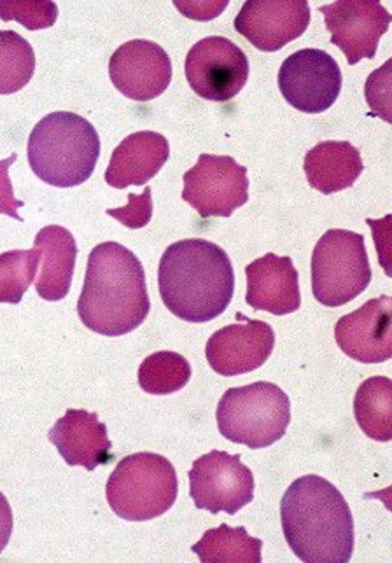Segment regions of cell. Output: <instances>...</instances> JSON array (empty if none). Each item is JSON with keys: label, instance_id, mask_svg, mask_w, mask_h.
Returning a JSON list of instances; mask_svg holds the SVG:
<instances>
[{"label": "cell", "instance_id": "cell-7", "mask_svg": "<svg viewBox=\"0 0 392 563\" xmlns=\"http://www.w3.org/2000/svg\"><path fill=\"white\" fill-rule=\"evenodd\" d=\"M371 282L364 239L355 231L329 230L312 254V292L325 307H341L358 298Z\"/></svg>", "mask_w": 392, "mask_h": 563}, {"label": "cell", "instance_id": "cell-1", "mask_svg": "<svg viewBox=\"0 0 392 563\" xmlns=\"http://www.w3.org/2000/svg\"><path fill=\"white\" fill-rule=\"evenodd\" d=\"M282 530L294 555L308 563H347L355 553V520L333 483L308 474L287 488Z\"/></svg>", "mask_w": 392, "mask_h": 563}, {"label": "cell", "instance_id": "cell-20", "mask_svg": "<svg viewBox=\"0 0 392 563\" xmlns=\"http://www.w3.org/2000/svg\"><path fill=\"white\" fill-rule=\"evenodd\" d=\"M34 249L41 256V274L35 282L37 295L46 301H62L73 284L76 239L65 228L46 227L35 236Z\"/></svg>", "mask_w": 392, "mask_h": 563}, {"label": "cell", "instance_id": "cell-12", "mask_svg": "<svg viewBox=\"0 0 392 563\" xmlns=\"http://www.w3.org/2000/svg\"><path fill=\"white\" fill-rule=\"evenodd\" d=\"M331 44L346 53L349 65L375 58L380 38L389 31L392 16L388 9L373 0H340L320 5Z\"/></svg>", "mask_w": 392, "mask_h": 563}, {"label": "cell", "instance_id": "cell-9", "mask_svg": "<svg viewBox=\"0 0 392 563\" xmlns=\"http://www.w3.org/2000/svg\"><path fill=\"white\" fill-rule=\"evenodd\" d=\"M189 495L196 509L237 515L254 499V476L240 455L213 450L193 462Z\"/></svg>", "mask_w": 392, "mask_h": 563}, {"label": "cell", "instance_id": "cell-23", "mask_svg": "<svg viewBox=\"0 0 392 563\" xmlns=\"http://www.w3.org/2000/svg\"><path fill=\"white\" fill-rule=\"evenodd\" d=\"M261 548L263 541L251 538L243 527L221 526L207 530L192 550L204 563H261Z\"/></svg>", "mask_w": 392, "mask_h": 563}, {"label": "cell", "instance_id": "cell-14", "mask_svg": "<svg viewBox=\"0 0 392 563\" xmlns=\"http://www.w3.org/2000/svg\"><path fill=\"white\" fill-rule=\"evenodd\" d=\"M311 23L305 0H248L235 16V31L260 52H279L302 37Z\"/></svg>", "mask_w": 392, "mask_h": 563}, {"label": "cell", "instance_id": "cell-22", "mask_svg": "<svg viewBox=\"0 0 392 563\" xmlns=\"http://www.w3.org/2000/svg\"><path fill=\"white\" fill-rule=\"evenodd\" d=\"M355 415L370 440H392V382L388 376H371L362 382L356 394Z\"/></svg>", "mask_w": 392, "mask_h": 563}, {"label": "cell", "instance_id": "cell-19", "mask_svg": "<svg viewBox=\"0 0 392 563\" xmlns=\"http://www.w3.org/2000/svg\"><path fill=\"white\" fill-rule=\"evenodd\" d=\"M168 158L171 147L162 133H132L112 151L106 183L116 189L144 186L162 170Z\"/></svg>", "mask_w": 392, "mask_h": 563}, {"label": "cell", "instance_id": "cell-16", "mask_svg": "<svg viewBox=\"0 0 392 563\" xmlns=\"http://www.w3.org/2000/svg\"><path fill=\"white\" fill-rule=\"evenodd\" d=\"M335 338L344 354L364 364L385 363L392 357V299H370L356 312L341 317Z\"/></svg>", "mask_w": 392, "mask_h": 563}, {"label": "cell", "instance_id": "cell-8", "mask_svg": "<svg viewBox=\"0 0 392 563\" xmlns=\"http://www.w3.org/2000/svg\"><path fill=\"white\" fill-rule=\"evenodd\" d=\"M183 200L200 218H230L249 201L248 168L231 156L204 153L184 174Z\"/></svg>", "mask_w": 392, "mask_h": 563}, {"label": "cell", "instance_id": "cell-25", "mask_svg": "<svg viewBox=\"0 0 392 563\" xmlns=\"http://www.w3.org/2000/svg\"><path fill=\"white\" fill-rule=\"evenodd\" d=\"M192 378V366L175 352H154L139 367V385L153 396H168L186 387Z\"/></svg>", "mask_w": 392, "mask_h": 563}, {"label": "cell", "instance_id": "cell-24", "mask_svg": "<svg viewBox=\"0 0 392 563\" xmlns=\"http://www.w3.org/2000/svg\"><path fill=\"white\" fill-rule=\"evenodd\" d=\"M34 73V47L17 32L0 31V95L23 90Z\"/></svg>", "mask_w": 392, "mask_h": 563}, {"label": "cell", "instance_id": "cell-18", "mask_svg": "<svg viewBox=\"0 0 392 563\" xmlns=\"http://www.w3.org/2000/svg\"><path fill=\"white\" fill-rule=\"evenodd\" d=\"M47 438L68 465L94 471L98 465L115 461L106 423L98 420L97 413L68 408L64 417L56 420Z\"/></svg>", "mask_w": 392, "mask_h": 563}, {"label": "cell", "instance_id": "cell-21", "mask_svg": "<svg viewBox=\"0 0 392 563\" xmlns=\"http://www.w3.org/2000/svg\"><path fill=\"white\" fill-rule=\"evenodd\" d=\"M303 170L311 188L323 195L349 189L364 170L361 153L350 142H319L305 156Z\"/></svg>", "mask_w": 392, "mask_h": 563}, {"label": "cell", "instance_id": "cell-4", "mask_svg": "<svg viewBox=\"0 0 392 563\" xmlns=\"http://www.w3.org/2000/svg\"><path fill=\"white\" fill-rule=\"evenodd\" d=\"M35 176L55 188H76L94 176L100 137L90 121L74 112H52L39 121L26 145Z\"/></svg>", "mask_w": 392, "mask_h": 563}, {"label": "cell", "instance_id": "cell-2", "mask_svg": "<svg viewBox=\"0 0 392 563\" xmlns=\"http://www.w3.org/2000/svg\"><path fill=\"white\" fill-rule=\"evenodd\" d=\"M151 299L144 266L116 242L97 245L88 257L77 313L86 328L104 336L132 333L148 319Z\"/></svg>", "mask_w": 392, "mask_h": 563}, {"label": "cell", "instance_id": "cell-30", "mask_svg": "<svg viewBox=\"0 0 392 563\" xmlns=\"http://www.w3.org/2000/svg\"><path fill=\"white\" fill-rule=\"evenodd\" d=\"M177 9L183 11L184 14H188V18L192 20H202V22H207V20H214V18L218 16L221 13L222 9H227L228 2H189V4H181V2H175Z\"/></svg>", "mask_w": 392, "mask_h": 563}, {"label": "cell", "instance_id": "cell-27", "mask_svg": "<svg viewBox=\"0 0 392 563\" xmlns=\"http://www.w3.org/2000/svg\"><path fill=\"white\" fill-rule=\"evenodd\" d=\"M58 18V8L53 2H0L2 22L22 23L29 31H43Z\"/></svg>", "mask_w": 392, "mask_h": 563}, {"label": "cell", "instance_id": "cell-15", "mask_svg": "<svg viewBox=\"0 0 392 563\" xmlns=\"http://www.w3.org/2000/svg\"><path fill=\"white\" fill-rule=\"evenodd\" d=\"M242 317L243 324L219 329L209 338L205 355L218 375L237 376L263 366L275 346L272 325Z\"/></svg>", "mask_w": 392, "mask_h": 563}, {"label": "cell", "instance_id": "cell-31", "mask_svg": "<svg viewBox=\"0 0 392 563\" xmlns=\"http://www.w3.org/2000/svg\"><path fill=\"white\" fill-rule=\"evenodd\" d=\"M11 533H13V511L4 494L0 492V553L8 547Z\"/></svg>", "mask_w": 392, "mask_h": 563}, {"label": "cell", "instance_id": "cell-6", "mask_svg": "<svg viewBox=\"0 0 392 563\" xmlns=\"http://www.w3.org/2000/svg\"><path fill=\"white\" fill-rule=\"evenodd\" d=\"M219 432L231 443L266 449L286 435L291 422L287 394L269 382L228 388L218 405Z\"/></svg>", "mask_w": 392, "mask_h": 563}, {"label": "cell", "instance_id": "cell-26", "mask_svg": "<svg viewBox=\"0 0 392 563\" xmlns=\"http://www.w3.org/2000/svg\"><path fill=\"white\" fill-rule=\"evenodd\" d=\"M41 256L32 251L0 254V303L18 305L34 282Z\"/></svg>", "mask_w": 392, "mask_h": 563}, {"label": "cell", "instance_id": "cell-5", "mask_svg": "<svg viewBox=\"0 0 392 563\" xmlns=\"http://www.w3.org/2000/svg\"><path fill=\"white\" fill-rule=\"evenodd\" d=\"M179 482L174 465L156 453H133L116 465L107 479V503L127 521L162 517L177 499Z\"/></svg>", "mask_w": 392, "mask_h": 563}, {"label": "cell", "instance_id": "cell-28", "mask_svg": "<svg viewBox=\"0 0 392 563\" xmlns=\"http://www.w3.org/2000/svg\"><path fill=\"white\" fill-rule=\"evenodd\" d=\"M107 216L118 219L123 227L130 230H141L148 227V222L153 218V198H151V188L145 186L142 195H129V203L123 209H109Z\"/></svg>", "mask_w": 392, "mask_h": 563}, {"label": "cell", "instance_id": "cell-17", "mask_svg": "<svg viewBox=\"0 0 392 563\" xmlns=\"http://www.w3.org/2000/svg\"><path fill=\"white\" fill-rule=\"evenodd\" d=\"M246 277V301L252 310L269 312L272 316H290L300 310L302 295L298 272L294 268L291 257H279L270 252L248 265Z\"/></svg>", "mask_w": 392, "mask_h": 563}, {"label": "cell", "instance_id": "cell-11", "mask_svg": "<svg viewBox=\"0 0 392 563\" xmlns=\"http://www.w3.org/2000/svg\"><path fill=\"white\" fill-rule=\"evenodd\" d=\"M279 90L294 109L305 114H320L340 97V65L323 49H300L281 65Z\"/></svg>", "mask_w": 392, "mask_h": 563}, {"label": "cell", "instance_id": "cell-29", "mask_svg": "<svg viewBox=\"0 0 392 563\" xmlns=\"http://www.w3.org/2000/svg\"><path fill=\"white\" fill-rule=\"evenodd\" d=\"M18 159V154L13 153L8 159L0 162V213H6L9 218L17 219V221H23L18 216V209H22L25 203L14 198L13 184L9 179V168Z\"/></svg>", "mask_w": 392, "mask_h": 563}, {"label": "cell", "instance_id": "cell-3", "mask_svg": "<svg viewBox=\"0 0 392 563\" xmlns=\"http://www.w3.org/2000/svg\"><path fill=\"white\" fill-rule=\"evenodd\" d=\"M159 289L175 317L193 324L218 319L235 292L230 257L209 240L175 242L160 260Z\"/></svg>", "mask_w": 392, "mask_h": 563}, {"label": "cell", "instance_id": "cell-13", "mask_svg": "<svg viewBox=\"0 0 392 563\" xmlns=\"http://www.w3.org/2000/svg\"><path fill=\"white\" fill-rule=\"evenodd\" d=\"M109 76L127 99L150 102L171 86V56L160 44L135 38L112 53Z\"/></svg>", "mask_w": 392, "mask_h": 563}, {"label": "cell", "instance_id": "cell-10", "mask_svg": "<svg viewBox=\"0 0 392 563\" xmlns=\"http://www.w3.org/2000/svg\"><path fill=\"white\" fill-rule=\"evenodd\" d=\"M184 70L198 97L210 102H228L248 82L249 60L230 38L210 35L189 49Z\"/></svg>", "mask_w": 392, "mask_h": 563}]
</instances>
